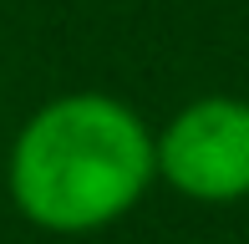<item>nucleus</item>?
<instances>
[{
  "label": "nucleus",
  "instance_id": "nucleus-1",
  "mask_svg": "<svg viewBox=\"0 0 249 244\" xmlns=\"http://www.w3.org/2000/svg\"><path fill=\"white\" fill-rule=\"evenodd\" d=\"M158 173V142L132 107L76 92L41 107L10 153V193L20 214L56 234L112 224Z\"/></svg>",
  "mask_w": 249,
  "mask_h": 244
},
{
  "label": "nucleus",
  "instance_id": "nucleus-2",
  "mask_svg": "<svg viewBox=\"0 0 249 244\" xmlns=\"http://www.w3.org/2000/svg\"><path fill=\"white\" fill-rule=\"evenodd\" d=\"M163 178L188 198H244L249 193V102L203 97L168 122L158 142Z\"/></svg>",
  "mask_w": 249,
  "mask_h": 244
}]
</instances>
